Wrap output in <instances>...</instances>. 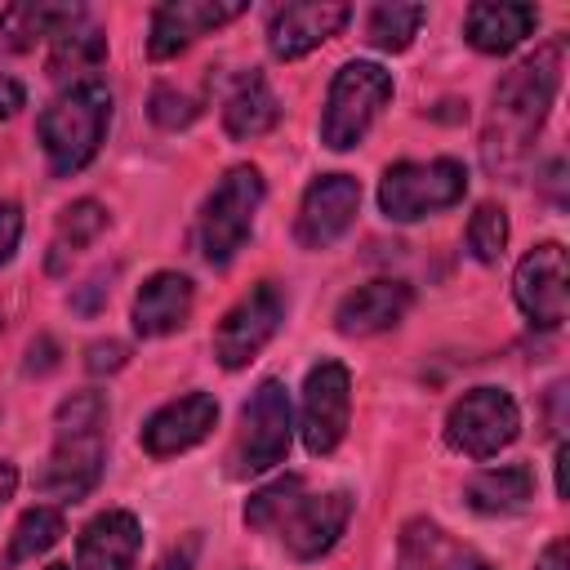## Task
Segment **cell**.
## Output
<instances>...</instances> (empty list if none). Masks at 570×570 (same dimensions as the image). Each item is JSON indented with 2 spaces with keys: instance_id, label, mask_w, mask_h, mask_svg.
<instances>
[{
  "instance_id": "obj_1",
  "label": "cell",
  "mask_w": 570,
  "mask_h": 570,
  "mask_svg": "<svg viewBox=\"0 0 570 570\" xmlns=\"http://www.w3.org/2000/svg\"><path fill=\"white\" fill-rule=\"evenodd\" d=\"M561 85V45H543L530 58H521L499 85H494V107L481 134V156L494 174L521 169L530 156V142L557 98Z\"/></svg>"
},
{
  "instance_id": "obj_2",
  "label": "cell",
  "mask_w": 570,
  "mask_h": 570,
  "mask_svg": "<svg viewBox=\"0 0 570 570\" xmlns=\"http://www.w3.org/2000/svg\"><path fill=\"white\" fill-rule=\"evenodd\" d=\"M102 423H107V401L98 392H76L58 405V414H53V454L40 472V490L49 499L76 503L98 485L102 459H107Z\"/></svg>"
},
{
  "instance_id": "obj_3",
  "label": "cell",
  "mask_w": 570,
  "mask_h": 570,
  "mask_svg": "<svg viewBox=\"0 0 570 570\" xmlns=\"http://www.w3.org/2000/svg\"><path fill=\"white\" fill-rule=\"evenodd\" d=\"M111 125V94L107 85L98 80H76L71 89H62L36 120V134H40V147L49 156V169L58 178L85 169L98 147H102V134Z\"/></svg>"
},
{
  "instance_id": "obj_4",
  "label": "cell",
  "mask_w": 570,
  "mask_h": 570,
  "mask_svg": "<svg viewBox=\"0 0 570 570\" xmlns=\"http://www.w3.org/2000/svg\"><path fill=\"white\" fill-rule=\"evenodd\" d=\"M468 191V169L450 156L441 160H401L379 178V209L392 223H414L423 214L459 205Z\"/></svg>"
},
{
  "instance_id": "obj_5",
  "label": "cell",
  "mask_w": 570,
  "mask_h": 570,
  "mask_svg": "<svg viewBox=\"0 0 570 570\" xmlns=\"http://www.w3.org/2000/svg\"><path fill=\"white\" fill-rule=\"evenodd\" d=\"M258 205H263V174L254 165H236L218 178V187L209 191V200L200 209V227H196L200 254L214 267L232 263V254L245 245Z\"/></svg>"
},
{
  "instance_id": "obj_6",
  "label": "cell",
  "mask_w": 570,
  "mask_h": 570,
  "mask_svg": "<svg viewBox=\"0 0 570 570\" xmlns=\"http://www.w3.org/2000/svg\"><path fill=\"white\" fill-rule=\"evenodd\" d=\"M392 98V76L379 62H347L338 67V76L330 80V98H325V120H321V138L334 151H347L365 138V129L374 125V116L387 107Z\"/></svg>"
},
{
  "instance_id": "obj_7",
  "label": "cell",
  "mask_w": 570,
  "mask_h": 570,
  "mask_svg": "<svg viewBox=\"0 0 570 570\" xmlns=\"http://www.w3.org/2000/svg\"><path fill=\"white\" fill-rule=\"evenodd\" d=\"M289 432H294V419H289L285 383L263 379L240 414V436L232 445V476H258V472L285 463Z\"/></svg>"
},
{
  "instance_id": "obj_8",
  "label": "cell",
  "mask_w": 570,
  "mask_h": 570,
  "mask_svg": "<svg viewBox=\"0 0 570 570\" xmlns=\"http://www.w3.org/2000/svg\"><path fill=\"white\" fill-rule=\"evenodd\" d=\"M521 432V410L499 387H472L463 392L445 414V441L468 459H490L503 445H512Z\"/></svg>"
},
{
  "instance_id": "obj_9",
  "label": "cell",
  "mask_w": 570,
  "mask_h": 570,
  "mask_svg": "<svg viewBox=\"0 0 570 570\" xmlns=\"http://www.w3.org/2000/svg\"><path fill=\"white\" fill-rule=\"evenodd\" d=\"M281 321H285V294H281V285L276 281H258L245 298H236L227 307V316L214 330V356H218V365L223 370L249 365L267 347V338L281 330Z\"/></svg>"
},
{
  "instance_id": "obj_10",
  "label": "cell",
  "mask_w": 570,
  "mask_h": 570,
  "mask_svg": "<svg viewBox=\"0 0 570 570\" xmlns=\"http://www.w3.org/2000/svg\"><path fill=\"white\" fill-rule=\"evenodd\" d=\"M512 294H517V307L525 312L530 325L539 330H557L570 312V272H566V249L557 240L530 249L521 263H517V276H512Z\"/></svg>"
},
{
  "instance_id": "obj_11",
  "label": "cell",
  "mask_w": 570,
  "mask_h": 570,
  "mask_svg": "<svg viewBox=\"0 0 570 570\" xmlns=\"http://www.w3.org/2000/svg\"><path fill=\"white\" fill-rule=\"evenodd\" d=\"M347 410H352V374H347V365H338V361L312 365L307 383H303V419H298L303 445L312 454H330L347 432Z\"/></svg>"
},
{
  "instance_id": "obj_12",
  "label": "cell",
  "mask_w": 570,
  "mask_h": 570,
  "mask_svg": "<svg viewBox=\"0 0 570 570\" xmlns=\"http://www.w3.org/2000/svg\"><path fill=\"white\" fill-rule=\"evenodd\" d=\"M361 209V183L347 178V174H325L316 178L307 191H303V205H298V245L303 249H325L334 245L352 218Z\"/></svg>"
},
{
  "instance_id": "obj_13",
  "label": "cell",
  "mask_w": 570,
  "mask_h": 570,
  "mask_svg": "<svg viewBox=\"0 0 570 570\" xmlns=\"http://www.w3.org/2000/svg\"><path fill=\"white\" fill-rule=\"evenodd\" d=\"M352 18L347 4L334 0H294V4H276L267 18V49L276 58H303L316 45H325L330 36H338V27Z\"/></svg>"
},
{
  "instance_id": "obj_14",
  "label": "cell",
  "mask_w": 570,
  "mask_h": 570,
  "mask_svg": "<svg viewBox=\"0 0 570 570\" xmlns=\"http://www.w3.org/2000/svg\"><path fill=\"white\" fill-rule=\"evenodd\" d=\"M218 423V401L209 392H187L169 405H160L147 423H142V450L151 459H169L191 450L196 441L209 436V428Z\"/></svg>"
},
{
  "instance_id": "obj_15",
  "label": "cell",
  "mask_w": 570,
  "mask_h": 570,
  "mask_svg": "<svg viewBox=\"0 0 570 570\" xmlns=\"http://www.w3.org/2000/svg\"><path fill=\"white\" fill-rule=\"evenodd\" d=\"M347 517H352V494H343V490L312 494V499H298L289 508V517L281 521V539L298 561H312L338 543Z\"/></svg>"
},
{
  "instance_id": "obj_16",
  "label": "cell",
  "mask_w": 570,
  "mask_h": 570,
  "mask_svg": "<svg viewBox=\"0 0 570 570\" xmlns=\"http://www.w3.org/2000/svg\"><path fill=\"white\" fill-rule=\"evenodd\" d=\"M236 13H245L240 0H169V4H160L151 13V40H147V49H151V58H174L196 36L232 22Z\"/></svg>"
},
{
  "instance_id": "obj_17",
  "label": "cell",
  "mask_w": 570,
  "mask_h": 570,
  "mask_svg": "<svg viewBox=\"0 0 570 570\" xmlns=\"http://www.w3.org/2000/svg\"><path fill=\"white\" fill-rule=\"evenodd\" d=\"M138 543H142L138 517L125 512V508H107V512H98V517L80 530L76 570H134Z\"/></svg>"
},
{
  "instance_id": "obj_18",
  "label": "cell",
  "mask_w": 570,
  "mask_h": 570,
  "mask_svg": "<svg viewBox=\"0 0 570 570\" xmlns=\"http://www.w3.org/2000/svg\"><path fill=\"white\" fill-rule=\"evenodd\" d=\"M414 294L405 281H370V285H356L338 312H334V325L338 334L347 338H365V334H379V330H392L405 312H410Z\"/></svg>"
},
{
  "instance_id": "obj_19",
  "label": "cell",
  "mask_w": 570,
  "mask_h": 570,
  "mask_svg": "<svg viewBox=\"0 0 570 570\" xmlns=\"http://www.w3.org/2000/svg\"><path fill=\"white\" fill-rule=\"evenodd\" d=\"M191 316V281L183 272H156L138 285L134 298V330L142 338H160L183 330Z\"/></svg>"
},
{
  "instance_id": "obj_20",
  "label": "cell",
  "mask_w": 570,
  "mask_h": 570,
  "mask_svg": "<svg viewBox=\"0 0 570 570\" xmlns=\"http://www.w3.org/2000/svg\"><path fill=\"white\" fill-rule=\"evenodd\" d=\"M396 570H494L476 548L459 543L450 530L432 521H410L401 534Z\"/></svg>"
},
{
  "instance_id": "obj_21",
  "label": "cell",
  "mask_w": 570,
  "mask_h": 570,
  "mask_svg": "<svg viewBox=\"0 0 570 570\" xmlns=\"http://www.w3.org/2000/svg\"><path fill=\"white\" fill-rule=\"evenodd\" d=\"M534 22H539L534 4L485 0V4H472L468 9L463 31H468V45L472 49H481V53H508V49H517L534 31Z\"/></svg>"
},
{
  "instance_id": "obj_22",
  "label": "cell",
  "mask_w": 570,
  "mask_h": 570,
  "mask_svg": "<svg viewBox=\"0 0 570 570\" xmlns=\"http://www.w3.org/2000/svg\"><path fill=\"white\" fill-rule=\"evenodd\" d=\"M76 18H85L80 4H9V9H0V49L27 53V49H36V40H45V36L53 40Z\"/></svg>"
},
{
  "instance_id": "obj_23",
  "label": "cell",
  "mask_w": 570,
  "mask_h": 570,
  "mask_svg": "<svg viewBox=\"0 0 570 570\" xmlns=\"http://www.w3.org/2000/svg\"><path fill=\"white\" fill-rule=\"evenodd\" d=\"M276 116H281L276 94L267 89V80H263L258 71H245V76L236 80V89L227 94V102H223V125H227V134L240 138V142L263 138V134L276 125Z\"/></svg>"
},
{
  "instance_id": "obj_24",
  "label": "cell",
  "mask_w": 570,
  "mask_h": 570,
  "mask_svg": "<svg viewBox=\"0 0 570 570\" xmlns=\"http://www.w3.org/2000/svg\"><path fill=\"white\" fill-rule=\"evenodd\" d=\"M530 490H534V476H530V468L525 463H503V468H485V472H476L472 481H468V503L476 508V512H512V508H521L525 499H530Z\"/></svg>"
},
{
  "instance_id": "obj_25",
  "label": "cell",
  "mask_w": 570,
  "mask_h": 570,
  "mask_svg": "<svg viewBox=\"0 0 570 570\" xmlns=\"http://www.w3.org/2000/svg\"><path fill=\"white\" fill-rule=\"evenodd\" d=\"M102 227H107V209H102L98 200H76L71 209H62V218H58V227H53V240H49L45 267H49L53 276L67 272V263H71Z\"/></svg>"
},
{
  "instance_id": "obj_26",
  "label": "cell",
  "mask_w": 570,
  "mask_h": 570,
  "mask_svg": "<svg viewBox=\"0 0 570 570\" xmlns=\"http://www.w3.org/2000/svg\"><path fill=\"white\" fill-rule=\"evenodd\" d=\"M107 58V36L94 27V22H85V18H76L71 27H62L58 36H53V53H49V76H71V71H89V67H98Z\"/></svg>"
},
{
  "instance_id": "obj_27",
  "label": "cell",
  "mask_w": 570,
  "mask_h": 570,
  "mask_svg": "<svg viewBox=\"0 0 570 570\" xmlns=\"http://www.w3.org/2000/svg\"><path fill=\"white\" fill-rule=\"evenodd\" d=\"M423 18H428L423 4H401V0L374 4L370 9V22H365V40L374 49H383V53H401V49H410V40H414V31H419Z\"/></svg>"
},
{
  "instance_id": "obj_28",
  "label": "cell",
  "mask_w": 570,
  "mask_h": 570,
  "mask_svg": "<svg viewBox=\"0 0 570 570\" xmlns=\"http://www.w3.org/2000/svg\"><path fill=\"white\" fill-rule=\"evenodd\" d=\"M303 499V476H276L272 485L254 490L245 503V525L254 530H281V521L289 517V508Z\"/></svg>"
},
{
  "instance_id": "obj_29",
  "label": "cell",
  "mask_w": 570,
  "mask_h": 570,
  "mask_svg": "<svg viewBox=\"0 0 570 570\" xmlns=\"http://www.w3.org/2000/svg\"><path fill=\"white\" fill-rule=\"evenodd\" d=\"M58 539H62V512L31 508V512H22V521H18L13 539H9V561H31V557L49 552Z\"/></svg>"
},
{
  "instance_id": "obj_30",
  "label": "cell",
  "mask_w": 570,
  "mask_h": 570,
  "mask_svg": "<svg viewBox=\"0 0 570 570\" xmlns=\"http://www.w3.org/2000/svg\"><path fill=\"white\" fill-rule=\"evenodd\" d=\"M503 245H508V214L499 205H476V214L468 223V249H472V258L494 263L503 254Z\"/></svg>"
},
{
  "instance_id": "obj_31",
  "label": "cell",
  "mask_w": 570,
  "mask_h": 570,
  "mask_svg": "<svg viewBox=\"0 0 570 570\" xmlns=\"http://www.w3.org/2000/svg\"><path fill=\"white\" fill-rule=\"evenodd\" d=\"M196 116H200L196 98H187V94H178V89H169V85H160V89L151 94V120H156L160 129H183V125H191Z\"/></svg>"
},
{
  "instance_id": "obj_32",
  "label": "cell",
  "mask_w": 570,
  "mask_h": 570,
  "mask_svg": "<svg viewBox=\"0 0 570 570\" xmlns=\"http://www.w3.org/2000/svg\"><path fill=\"white\" fill-rule=\"evenodd\" d=\"M125 356H129V347L116 343V338H107V343H94V347H89L85 365H89V374H111V370L125 365Z\"/></svg>"
},
{
  "instance_id": "obj_33",
  "label": "cell",
  "mask_w": 570,
  "mask_h": 570,
  "mask_svg": "<svg viewBox=\"0 0 570 570\" xmlns=\"http://www.w3.org/2000/svg\"><path fill=\"white\" fill-rule=\"evenodd\" d=\"M18 236H22V209L13 200H0V263L13 258Z\"/></svg>"
},
{
  "instance_id": "obj_34",
  "label": "cell",
  "mask_w": 570,
  "mask_h": 570,
  "mask_svg": "<svg viewBox=\"0 0 570 570\" xmlns=\"http://www.w3.org/2000/svg\"><path fill=\"white\" fill-rule=\"evenodd\" d=\"M196 552H200V534H187L183 548H169V557L160 561V570H191Z\"/></svg>"
},
{
  "instance_id": "obj_35",
  "label": "cell",
  "mask_w": 570,
  "mask_h": 570,
  "mask_svg": "<svg viewBox=\"0 0 570 570\" xmlns=\"http://www.w3.org/2000/svg\"><path fill=\"white\" fill-rule=\"evenodd\" d=\"M18 107H22V85H18L13 76H4V71H0V120H4V116H13Z\"/></svg>"
},
{
  "instance_id": "obj_36",
  "label": "cell",
  "mask_w": 570,
  "mask_h": 570,
  "mask_svg": "<svg viewBox=\"0 0 570 570\" xmlns=\"http://www.w3.org/2000/svg\"><path fill=\"white\" fill-rule=\"evenodd\" d=\"M534 570H570V566H566V539H552V543L543 548V557H539Z\"/></svg>"
},
{
  "instance_id": "obj_37",
  "label": "cell",
  "mask_w": 570,
  "mask_h": 570,
  "mask_svg": "<svg viewBox=\"0 0 570 570\" xmlns=\"http://www.w3.org/2000/svg\"><path fill=\"white\" fill-rule=\"evenodd\" d=\"M13 485H18V468L0 459V508H4L9 499H13Z\"/></svg>"
},
{
  "instance_id": "obj_38",
  "label": "cell",
  "mask_w": 570,
  "mask_h": 570,
  "mask_svg": "<svg viewBox=\"0 0 570 570\" xmlns=\"http://www.w3.org/2000/svg\"><path fill=\"white\" fill-rule=\"evenodd\" d=\"M566 459H570V450L557 445V463H552V468H557V494H561V499H566Z\"/></svg>"
},
{
  "instance_id": "obj_39",
  "label": "cell",
  "mask_w": 570,
  "mask_h": 570,
  "mask_svg": "<svg viewBox=\"0 0 570 570\" xmlns=\"http://www.w3.org/2000/svg\"><path fill=\"white\" fill-rule=\"evenodd\" d=\"M49 570H67V566H49Z\"/></svg>"
}]
</instances>
